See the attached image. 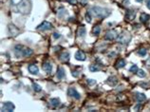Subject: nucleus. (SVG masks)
I'll return each instance as SVG.
<instances>
[{
	"mask_svg": "<svg viewBox=\"0 0 150 112\" xmlns=\"http://www.w3.org/2000/svg\"><path fill=\"white\" fill-rule=\"evenodd\" d=\"M52 35H53V38H54V39H59V38L61 37V35H60L58 32H54Z\"/></svg>",
	"mask_w": 150,
	"mask_h": 112,
	"instance_id": "31",
	"label": "nucleus"
},
{
	"mask_svg": "<svg viewBox=\"0 0 150 112\" xmlns=\"http://www.w3.org/2000/svg\"><path fill=\"white\" fill-rule=\"evenodd\" d=\"M72 76H74V77H78L79 74H78V72H77V71H72Z\"/></svg>",
	"mask_w": 150,
	"mask_h": 112,
	"instance_id": "33",
	"label": "nucleus"
},
{
	"mask_svg": "<svg viewBox=\"0 0 150 112\" xmlns=\"http://www.w3.org/2000/svg\"><path fill=\"white\" fill-rule=\"evenodd\" d=\"M68 95L70 96V97H73L76 100H80V98H81L80 93L76 90L75 87H69V89H68Z\"/></svg>",
	"mask_w": 150,
	"mask_h": 112,
	"instance_id": "7",
	"label": "nucleus"
},
{
	"mask_svg": "<svg viewBox=\"0 0 150 112\" xmlns=\"http://www.w3.org/2000/svg\"><path fill=\"white\" fill-rule=\"evenodd\" d=\"M32 2L31 0H21L17 5V11L22 14H29L32 11Z\"/></svg>",
	"mask_w": 150,
	"mask_h": 112,
	"instance_id": "3",
	"label": "nucleus"
},
{
	"mask_svg": "<svg viewBox=\"0 0 150 112\" xmlns=\"http://www.w3.org/2000/svg\"><path fill=\"white\" fill-rule=\"evenodd\" d=\"M86 1H87V0H82V2H83V3H86Z\"/></svg>",
	"mask_w": 150,
	"mask_h": 112,
	"instance_id": "37",
	"label": "nucleus"
},
{
	"mask_svg": "<svg viewBox=\"0 0 150 112\" xmlns=\"http://www.w3.org/2000/svg\"><path fill=\"white\" fill-rule=\"evenodd\" d=\"M59 58H60V60H61L62 62H68V61L70 60V54L69 51H63V52L60 54Z\"/></svg>",
	"mask_w": 150,
	"mask_h": 112,
	"instance_id": "11",
	"label": "nucleus"
},
{
	"mask_svg": "<svg viewBox=\"0 0 150 112\" xmlns=\"http://www.w3.org/2000/svg\"><path fill=\"white\" fill-rule=\"evenodd\" d=\"M131 38H132V36H131V34H130L128 32H123L119 35L117 41H118V43H119L120 45L127 46V45L130 43Z\"/></svg>",
	"mask_w": 150,
	"mask_h": 112,
	"instance_id": "4",
	"label": "nucleus"
},
{
	"mask_svg": "<svg viewBox=\"0 0 150 112\" xmlns=\"http://www.w3.org/2000/svg\"><path fill=\"white\" fill-rule=\"evenodd\" d=\"M117 35H118L117 32L114 31V30H111V31H109V32H107V34H106V36H105V39H106V40H108V41H112V40H114L115 38L117 37Z\"/></svg>",
	"mask_w": 150,
	"mask_h": 112,
	"instance_id": "9",
	"label": "nucleus"
},
{
	"mask_svg": "<svg viewBox=\"0 0 150 112\" xmlns=\"http://www.w3.org/2000/svg\"><path fill=\"white\" fill-rule=\"evenodd\" d=\"M86 83H87V85H94L96 84V81L93 80V79H87V80H86Z\"/></svg>",
	"mask_w": 150,
	"mask_h": 112,
	"instance_id": "29",
	"label": "nucleus"
},
{
	"mask_svg": "<svg viewBox=\"0 0 150 112\" xmlns=\"http://www.w3.org/2000/svg\"><path fill=\"white\" fill-rule=\"evenodd\" d=\"M136 1H137V2H139V3H142L144 0H136Z\"/></svg>",
	"mask_w": 150,
	"mask_h": 112,
	"instance_id": "36",
	"label": "nucleus"
},
{
	"mask_svg": "<svg viewBox=\"0 0 150 112\" xmlns=\"http://www.w3.org/2000/svg\"><path fill=\"white\" fill-rule=\"evenodd\" d=\"M86 30L85 27H80L77 31V35L79 37H84L86 35Z\"/></svg>",
	"mask_w": 150,
	"mask_h": 112,
	"instance_id": "18",
	"label": "nucleus"
},
{
	"mask_svg": "<svg viewBox=\"0 0 150 112\" xmlns=\"http://www.w3.org/2000/svg\"><path fill=\"white\" fill-rule=\"evenodd\" d=\"M8 29H9V32H10L12 36H17V35L20 33V31H19L14 25L10 24V25L8 26Z\"/></svg>",
	"mask_w": 150,
	"mask_h": 112,
	"instance_id": "8",
	"label": "nucleus"
},
{
	"mask_svg": "<svg viewBox=\"0 0 150 112\" xmlns=\"http://www.w3.org/2000/svg\"><path fill=\"white\" fill-rule=\"evenodd\" d=\"M140 107H141L140 105H137V106H136V107H134V110H135V111H137V110H138V109L140 108Z\"/></svg>",
	"mask_w": 150,
	"mask_h": 112,
	"instance_id": "35",
	"label": "nucleus"
},
{
	"mask_svg": "<svg viewBox=\"0 0 150 112\" xmlns=\"http://www.w3.org/2000/svg\"><path fill=\"white\" fill-rule=\"evenodd\" d=\"M29 71L32 73V74H34V75H37L39 73V69L36 65H30L29 66Z\"/></svg>",
	"mask_w": 150,
	"mask_h": 112,
	"instance_id": "16",
	"label": "nucleus"
},
{
	"mask_svg": "<svg viewBox=\"0 0 150 112\" xmlns=\"http://www.w3.org/2000/svg\"><path fill=\"white\" fill-rule=\"evenodd\" d=\"M65 76H66L65 69H64L62 67L58 68V69H57V73H56V77H57L59 80H62V79H64V78H65Z\"/></svg>",
	"mask_w": 150,
	"mask_h": 112,
	"instance_id": "13",
	"label": "nucleus"
},
{
	"mask_svg": "<svg viewBox=\"0 0 150 112\" xmlns=\"http://www.w3.org/2000/svg\"><path fill=\"white\" fill-rule=\"evenodd\" d=\"M107 83L109 85L114 86V85H116L118 84V79H117V77H115V76H111V77H109V78L107 80Z\"/></svg>",
	"mask_w": 150,
	"mask_h": 112,
	"instance_id": "17",
	"label": "nucleus"
},
{
	"mask_svg": "<svg viewBox=\"0 0 150 112\" xmlns=\"http://www.w3.org/2000/svg\"><path fill=\"white\" fill-rule=\"evenodd\" d=\"M125 66V61L123 59H120L119 61H117L116 63V69H122Z\"/></svg>",
	"mask_w": 150,
	"mask_h": 112,
	"instance_id": "21",
	"label": "nucleus"
},
{
	"mask_svg": "<svg viewBox=\"0 0 150 112\" xmlns=\"http://www.w3.org/2000/svg\"><path fill=\"white\" fill-rule=\"evenodd\" d=\"M53 28V26H52V24L51 23H49V22H48V21H43L39 26H37V30L39 31H42V32H46V31H49V30H51Z\"/></svg>",
	"mask_w": 150,
	"mask_h": 112,
	"instance_id": "5",
	"label": "nucleus"
},
{
	"mask_svg": "<svg viewBox=\"0 0 150 112\" xmlns=\"http://www.w3.org/2000/svg\"><path fill=\"white\" fill-rule=\"evenodd\" d=\"M49 103H50V105H51L52 107H59V105H60V100H59L58 98H52V99H50Z\"/></svg>",
	"mask_w": 150,
	"mask_h": 112,
	"instance_id": "20",
	"label": "nucleus"
},
{
	"mask_svg": "<svg viewBox=\"0 0 150 112\" xmlns=\"http://www.w3.org/2000/svg\"><path fill=\"white\" fill-rule=\"evenodd\" d=\"M129 70H130L131 72H134V73H136V72H137L139 69H138V67H137L136 65H133V66L130 68V69H129Z\"/></svg>",
	"mask_w": 150,
	"mask_h": 112,
	"instance_id": "28",
	"label": "nucleus"
},
{
	"mask_svg": "<svg viewBox=\"0 0 150 112\" xmlns=\"http://www.w3.org/2000/svg\"><path fill=\"white\" fill-rule=\"evenodd\" d=\"M86 20L87 23L91 22V13H90V11H86Z\"/></svg>",
	"mask_w": 150,
	"mask_h": 112,
	"instance_id": "26",
	"label": "nucleus"
},
{
	"mask_svg": "<svg viewBox=\"0 0 150 112\" xmlns=\"http://www.w3.org/2000/svg\"><path fill=\"white\" fill-rule=\"evenodd\" d=\"M146 6H147V8L150 10V0H146Z\"/></svg>",
	"mask_w": 150,
	"mask_h": 112,
	"instance_id": "34",
	"label": "nucleus"
},
{
	"mask_svg": "<svg viewBox=\"0 0 150 112\" xmlns=\"http://www.w3.org/2000/svg\"><path fill=\"white\" fill-rule=\"evenodd\" d=\"M68 2H69L70 4H71V5H76V4L78 3L77 0H68Z\"/></svg>",
	"mask_w": 150,
	"mask_h": 112,
	"instance_id": "32",
	"label": "nucleus"
},
{
	"mask_svg": "<svg viewBox=\"0 0 150 112\" xmlns=\"http://www.w3.org/2000/svg\"><path fill=\"white\" fill-rule=\"evenodd\" d=\"M89 70L92 72H96V71L100 70V68L97 67V65H91V66H89Z\"/></svg>",
	"mask_w": 150,
	"mask_h": 112,
	"instance_id": "24",
	"label": "nucleus"
},
{
	"mask_svg": "<svg viewBox=\"0 0 150 112\" xmlns=\"http://www.w3.org/2000/svg\"><path fill=\"white\" fill-rule=\"evenodd\" d=\"M86 54L84 51L82 50H78L76 53H75V59L78 60V61H85L86 60Z\"/></svg>",
	"mask_w": 150,
	"mask_h": 112,
	"instance_id": "12",
	"label": "nucleus"
},
{
	"mask_svg": "<svg viewBox=\"0 0 150 112\" xmlns=\"http://www.w3.org/2000/svg\"><path fill=\"white\" fill-rule=\"evenodd\" d=\"M43 69L47 72V73H50L51 72V70H52V66H51V64L49 63V62H45L44 64H43Z\"/></svg>",
	"mask_w": 150,
	"mask_h": 112,
	"instance_id": "15",
	"label": "nucleus"
},
{
	"mask_svg": "<svg viewBox=\"0 0 150 112\" xmlns=\"http://www.w3.org/2000/svg\"><path fill=\"white\" fill-rule=\"evenodd\" d=\"M100 32H101V28H100L99 26H95V27L93 28V30H92V33H93L94 35H99Z\"/></svg>",
	"mask_w": 150,
	"mask_h": 112,
	"instance_id": "23",
	"label": "nucleus"
},
{
	"mask_svg": "<svg viewBox=\"0 0 150 112\" xmlns=\"http://www.w3.org/2000/svg\"><path fill=\"white\" fill-rule=\"evenodd\" d=\"M135 17H136V12H135L134 10H128V11H126L125 19H126L127 21H132V20L135 19Z\"/></svg>",
	"mask_w": 150,
	"mask_h": 112,
	"instance_id": "10",
	"label": "nucleus"
},
{
	"mask_svg": "<svg viewBox=\"0 0 150 112\" xmlns=\"http://www.w3.org/2000/svg\"><path fill=\"white\" fill-rule=\"evenodd\" d=\"M32 54H33V50L27 48V47H24V46H21V45H16L14 47V55L17 58L30 57Z\"/></svg>",
	"mask_w": 150,
	"mask_h": 112,
	"instance_id": "1",
	"label": "nucleus"
},
{
	"mask_svg": "<svg viewBox=\"0 0 150 112\" xmlns=\"http://www.w3.org/2000/svg\"><path fill=\"white\" fill-rule=\"evenodd\" d=\"M135 98H136V100L139 102V103H143V102H145V100H146V96L144 94V93H140V92H136L135 93Z\"/></svg>",
	"mask_w": 150,
	"mask_h": 112,
	"instance_id": "14",
	"label": "nucleus"
},
{
	"mask_svg": "<svg viewBox=\"0 0 150 112\" xmlns=\"http://www.w3.org/2000/svg\"><path fill=\"white\" fill-rule=\"evenodd\" d=\"M66 13H67V11L64 10V9H61V10L58 11V16L59 17H63V15H65Z\"/></svg>",
	"mask_w": 150,
	"mask_h": 112,
	"instance_id": "27",
	"label": "nucleus"
},
{
	"mask_svg": "<svg viewBox=\"0 0 150 112\" xmlns=\"http://www.w3.org/2000/svg\"><path fill=\"white\" fill-rule=\"evenodd\" d=\"M14 105L11 103V102H5L3 103V106L1 107V111H8L11 112L14 109Z\"/></svg>",
	"mask_w": 150,
	"mask_h": 112,
	"instance_id": "6",
	"label": "nucleus"
},
{
	"mask_svg": "<svg viewBox=\"0 0 150 112\" xmlns=\"http://www.w3.org/2000/svg\"><path fill=\"white\" fill-rule=\"evenodd\" d=\"M138 53H139V55H140V56H145V55H146V50H145V48H142V49H140V50H139V52H138Z\"/></svg>",
	"mask_w": 150,
	"mask_h": 112,
	"instance_id": "30",
	"label": "nucleus"
},
{
	"mask_svg": "<svg viewBox=\"0 0 150 112\" xmlns=\"http://www.w3.org/2000/svg\"><path fill=\"white\" fill-rule=\"evenodd\" d=\"M149 19H150L149 14H147V13H145V12H143V13L141 14L140 20H141V22H142V23H145V22H147Z\"/></svg>",
	"mask_w": 150,
	"mask_h": 112,
	"instance_id": "19",
	"label": "nucleus"
},
{
	"mask_svg": "<svg viewBox=\"0 0 150 112\" xmlns=\"http://www.w3.org/2000/svg\"><path fill=\"white\" fill-rule=\"evenodd\" d=\"M90 11L94 14V16L98 17V18H107V16H109L111 14V11L109 9L102 8V7H98V6L91 7Z\"/></svg>",
	"mask_w": 150,
	"mask_h": 112,
	"instance_id": "2",
	"label": "nucleus"
},
{
	"mask_svg": "<svg viewBox=\"0 0 150 112\" xmlns=\"http://www.w3.org/2000/svg\"><path fill=\"white\" fill-rule=\"evenodd\" d=\"M32 88L35 92H40L42 90V87L40 85H38L37 83H32Z\"/></svg>",
	"mask_w": 150,
	"mask_h": 112,
	"instance_id": "22",
	"label": "nucleus"
},
{
	"mask_svg": "<svg viewBox=\"0 0 150 112\" xmlns=\"http://www.w3.org/2000/svg\"><path fill=\"white\" fill-rule=\"evenodd\" d=\"M137 75H138L139 77H141V78H145V77L146 76V73L145 72V70L140 69V70H138V71H137Z\"/></svg>",
	"mask_w": 150,
	"mask_h": 112,
	"instance_id": "25",
	"label": "nucleus"
}]
</instances>
